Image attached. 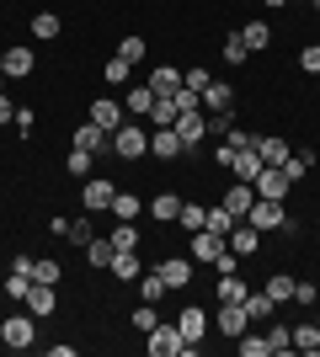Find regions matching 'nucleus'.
Returning a JSON list of instances; mask_svg holds the SVG:
<instances>
[{"label":"nucleus","mask_w":320,"mask_h":357,"mask_svg":"<svg viewBox=\"0 0 320 357\" xmlns=\"http://www.w3.org/2000/svg\"><path fill=\"white\" fill-rule=\"evenodd\" d=\"M112 197H118V187L107 176H86L80 181V208L86 213H112Z\"/></svg>","instance_id":"39448f33"},{"label":"nucleus","mask_w":320,"mask_h":357,"mask_svg":"<svg viewBox=\"0 0 320 357\" xmlns=\"http://www.w3.org/2000/svg\"><path fill=\"white\" fill-rule=\"evenodd\" d=\"M176 134H182V144H187V155L203 144V134H208V118H203V107L198 112H176V123H171Z\"/></svg>","instance_id":"f8f14e48"},{"label":"nucleus","mask_w":320,"mask_h":357,"mask_svg":"<svg viewBox=\"0 0 320 357\" xmlns=\"http://www.w3.org/2000/svg\"><path fill=\"white\" fill-rule=\"evenodd\" d=\"M251 139H257V134H251V128H241V123H229L219 144H224V149H245V144H251Z\"/></svg>","instance_id":"8fccbe9b"},{"label":"nucleus","mask_w":320,"mask_h":357,"mask_svg":"<svg viewBox=\"0 0 320 357\" xmlns=\"http://www.w3.org/2000/svg\"><path fill=\"white\" fill-rule=\"evenodd\" d=\"M261 6H267V11H283V6H294V0H261Z\"/></svg>","instance_id":"4d7b16f0"},{"label":"nucleus","mask_w":320,"mask_h":357,"mask_svg":"<svg viewBox=\"0 0 320 357\" xmlns=\"http://www.w3.org/2000/svg\"><path fill=\"white\" fill-rule=\"evenodd\" d=\"M6 123H16V102L6 96V86H0V128H6Z\"/></svg>","instance_id":"6e6d98bb"},{"label":"nucleus","mask_w":320,"mask_h":357,"mask_svg":"<svg viewBox=\"0 0 320 357\" xmlns=\"http://www.w3.org/2000/svg\"><path fill=\"white\" fill-rule=\"evenodd\" d=\"M112 155H118V160H144V155H150V128H139L134 118L123 123V128H112Z\"/></svg>","instance_id":"f257e3e1"},{"label":"nucleus","mask_w":320,"mask_h":357,"mask_svg":"<svg viewBox=\"0 0 320 357\" xmlns=\"http://www.w3.org/2000/svg\"><path fill=\"white\" fill-rule=\"evenodd\" d=\"M0 342L11 352H32L38 347V314H6L0 320Z\"/></svg>","instance_id":"f03ea898"},{"label":"nucleus","mask_w":320,"mask_h":357,"mask_svg":"<svg viewBox=\"0 0 320 357\" xmlns=\"http://www.w3.org/2000/svg\"><path fill=\"white\" fill-rule=\"evenodd\" d=\"M0 80H6V48H0Z\"/></svg>","instance_id":"13d9d810"},{"label":"nucleus","mask_w":320,"mask_h":357,"mask_svg":"<svg viewBox=\"0 0 320 357\" xmlns=\"http://www.w3.org/2000/svg\"><path fill=\"white\" fill-rule=\"evenodd\" d=\"M176 112H182V107H176V96H155V107H150V128H171V123H176Z\"/></svg>","instance_id":"72a5a7b5"},{"label":"nucleus","mask_w":320,"mask_h":357,"mask_svg":"<svg viewBox=\"0 0 320 357\" xmlns=\"http://www.w3.org/2000/svg\"><path fill=\"white\" fill-rule=\"evenodd\" d=\"M245 224H251V229H261V235H273V229H283V224H289V203H283V197H257V203H251V213H245Z\"/></svg>","instance_id":"7ed1b4c3"},{"label":"nucleus","mask_w":320,"mask_h":357,"mask_svg":"<svg viewBox=\"0 0 320 357\" xmlns=\"http://www.w3.org/2000/svg\"><path fill=\"white\" fill-rule=\"evenodd\" d=\"M59 32H64V22L54 11H32V38H38V43H54Z\"/></svg>","instance_id":"c756f323"},{"label":"nucleus","mask_w":320,"mask_h":357,"mask_svg":"<svg viewBox=\"0 0 320 357\" xmlns=\"http://www.w3.org/2000/svg\"><path fill=\"white\" fill-rule=\"evenodd\" d=\"M241 261H245V256H235V251H219V256H213V272H219V278H229V272H241Z\"/></svg>","instance_id":"603ef678"},{"label":"nucleus","mask_w":320,"mask_h":357,"mask_svg":"<svg viewBox=\"0 0 320 357\" xmlns=\"http://www.w3.org/2000/svg\"><path fill=\"white\" fill-rule=\"evenodd\" d=\"M176 326H182L187 342H203L213 331V314H203V304H182V310H176Z\"/></svg>","instance_id":"1a4fd4ad"},{"label":"nucleus","mask_w":320,"mask_h":357,"mask_svg":"<svg viewBox=\"0 0 320 357\" xmlns=\"http://www.w3.org/2000/svg\"><path fill=\"white\" fill-rule=\"evenodd\" d=\"M59 278H64V267L54 261V256H32V283H54L59 288Z\"/></svg>","instance_id":"e433bc0d"},{"label":"nucleus","mask_w":320,"mask_h":357,"mask_svg":"<svg viewBox=\"0 0 320 357\" xmlns=\"http://www.w3.org/2000/svg\"><path fill=\"white\" fill-rule=\"evenodd\" d=\"M27 288H32V278H27V272H11V278H0V294H6V298H16V304L27 298Z\"/></svg>","instance_id":"a18cd8bd"},{"label":"nucleus","mask_w":320,"mask_h":357,"mask_svg":"<svg viewBox=\"0 0 320 357\" xmlns=\"http://www.w3.org/2000/svg\"><path fill=\"white\" fill-rule=\"evenodd\" d=\"M245 326H251L245 304H219V314H213V331H219V336H229V342H235V336H241Z\"/></svg>","instance_id":"4468645a"},{"label":"nucleus","mask_w":320,"mask_h":357,"mask_svg":"<svg viewBox=\"0 0 320 357\" xmlns=\"http://www.w3.org/2000/svg\"><path fill=\"white\" fill-rule=\"evenodd\" d=\"M107 272H112L118 283H139V278H144V267H139V251H118Z\"/></svg>","instance_id":"393cba45"},{"label":"nucleus","mask_w":320,"mask_h":357,"mask_svg":"<svg viewBox=\"0 0 320 357\" xmlns=\"http://www.w3.org/2000/svg\"><path fill=\"white\" fill-rule=\"evenodd\" d=\"M22 310L38 314V320H48V314L59 310V288H54V283H32V288H27V298H22Z\"/></svg>","instance_id":"6e6552de"},{"label":"nucleus","mask_w":320,"mask_h":357,"mask_svg":"<svg viewBox=\"0 0 320 357\" xmlns=\"http://www.w3.org/2000/svg\"><path fill=\"white\" fill-rule=\"evenodd\" d=\"M294 304H305V310H315V304H320V288L310 283V278H294Z\"/></svg>","instance_id":"09e8293b"},{"label":"nucleus","mask_w":320,"mask_h":357,"mask_svg":"<svg viewBox=\"0 0 320 357\" xmlns=\"http://www.w3.org/2000/svg\"><path fill=\"white\" fill-rule=\"evenodd\" d=\"M261 171H267V160H261V155H257V144L235 149V160H229V176H235V181H257Z\"/></svg>","instance_id":"dca6fc26"},{"label":"nucleus","mask_w":320,"mask_h":357,"mask_svg":"<svg viewBox=\"0 0 320 357\" xmlns=\"http://www.w3.org/2000/svg\"><path fill=\"white\" fill-rule=\"evenodd\" d=\"M150 107H155V91H150V80H144V86H134L128 96H123V112H128V118H150Z\"/></svg>","instance_id":"a878e982"},{"label":"nucleus","mask_w":320,"mask_h":357,"mask_svg":"<svg viewBox=\"0 0 320 357\" xmlns=\"http://www.w3.org/2000/svg\"><path fill=\"white\" fill-rule=\"evenodd\" d=\"M245 294H251V288H245L241 272H229V278H219V283H213V298H219V304H241Z\"/></svg>","instance_id":"cd10ccee"},{"label":"nucleus","mask_w":320,"mask_h":357,"mask_svg":"<svg viewBox=\"0 0 320 357\" xmlns=\"http://www.w3.org/2000/svg\"><path fill=\"white\" fill-rule=\"evenodd\" d=\"M208 80H213V75L203 70V64H198V70H182V86H187V91H198V96H203V86H208Z\"/></svg>","instance_id":"864d4df0"},{"label":"nucleus","mask_w":320,"mask_h":357,"mask_svg":"<svg viewBox=\"0 0 320 357\" xmlns=\"http://www.w3.org/2000/svg\"><path fill=\"white\" fill-rule=\"evenodd\" d=\"M203 229H213V235H229V229H235V213H229L224 203H213V208H208V224H203Z\"/></svg>","instance_id":"49530a36"},{"label":"nucleus","mask_w":320,"mask_h":357,"mask_svg":"<svg viewBox=\"0 0 320 357\" xmlns=\"http://www.w3.org/2000/svg\"><path fill=\"white\" fill-rule=\"evenodd\" d=\"M176 224H182L187 235H198L203 224H208V208H203V203H187V197H182V213H176Z\"/></svg>","instance_id":"c9c22d12"},{"label":"nucleus","mask_w":320,"mask_h":357,"mask_svg":"<svg viewBox=\"0 0 320 357\" xmlns=\"http://www.w3.org/2000/svg\"><path fill=\"white\" fill-rule=\"evenodd\" d=\"M32 70H38L32 43H6V80H27Z\"/></svg>","instance_id":"9b49d317"},{"label":"nucleus","mask_w":320,"mask_h":357,"mask_svg":"<svg viewBox=\"0 0 320 357\" xmlns=\"http://www.w3.org/2000/svg\"><path fill=\"white\" fill-rule=\"evenodd\" d=\"M241 304H245V314H251V326H257V320H273V314H277V304L261 294V288H257V294H245Z\"/></svg>","instance_id":"f704fd0d"},{"label":"nucleus","mask_w":320,"mask_h":357,"mask_svg":"<svg viewBox=\"0 0 320 357\" xmlns=\"http://www.w3.org/2000/svg\"><path fill=\"white\" fill-rule=\"evenodd\" d=\"M251 187H257V197H283V203H289V187H294V181H289V171H283V165H267Z\"/></svg>","instance_id":"2eb2a0df"},{"label":"nucleus","mask_w":320,"mask_h":357,"mask_svg":"<svg viewBox=\"0 0 320 357\" xmlns=\"http://www.w3.org/2000/svg\"><path fill=\"white\" fill-rule=\"evenodd\" d=\"M38 128V118H32V107H16V134H32Z\"/></svg>","instance_id":"5fc2aeb1"},{"label":"nucleus","mask_w":320,"mask_h":357,"mask_svg":"<svg viewBox=\"0 0 320 357\" xmlns=\"http://www.w3.org/2000/svg\"><path fill=\"white\" fill-rule=\"evenodd\" d=\"M219 54H224V64H229V70H241V64L251 59V48H245V38H241V32H229V38H224V48H219Z\"/></svg>","instance_id":"4c0bfd02"},{"label":"nucleus","mask_w":320,"mask_h":357,"mask_svg":"<svg viewBox=\"0 0 320 357\" xmlns=\"http://www.w3.org/2000/svg\"><path fill=\"white\" fill-rule=\"evenodd\" d=\"M91 165H96V155H91V149H75V144H70V176H75V181H86V176H91Z\"/></svg>","instance_id":"37998d69"},{"label":"nucleus","mask_w":320,"mask_h":357,"mask_svg":"<svg viewBox=\"0 0 320 357\" xmlns=\"http://www.w3.org/2000/svg\"><path fill=\"white\" fill-rule=\"evenodd\" d=\"M267 342H273V357L294 352V326H267Z\"/></svg>","instance_id":"79ce46f5"},{"label":"nucleus","mask_w":320,"mask_h":357,"mask_svg":"<svg viewBox=\"0 0 320 357\" xmlns=\"http://www.w3.org/2000/svg\"><path fill=\"white\" fill-rule=\"evenodd\" d=\"M128 326H134L139 336H150V331L160 326V304H144V298H139V304H134V314H128Z\"/></svg>","instance_id":"7c9ffc66"},{"label":"nucleus","mask_w":320,"mask_h":357,"mask_svg":"<svg viewBox=\"0 0 320 357\" xmlns=\"http://www.w3.org/2000/svg\"><path fill=\"white\" fill-rule=\"evenodd\" d=\"M150 155H155V160H182L187 144H182L176 128H150Z\"/></svg>","instance_id":"ddd939ff"},{"label":"nucleus","mask_w":320,"mask_h":357,"mask_svg":"<svg viewBox=\"0 0 320 357\" xmlns=\"http://www.w3.org/2000/svg\"><path fill=\"white\" fill-rule=\"evenodd\" d=\"M144 54H150V43H144L139 32H128V38H123V43H118V59H128V64H139V59H144Z\"/></svg>","instance_id":"c03bdc74"},{"label":"nucleus","mask_w":320,"mask_h":357,"mask_svg":"<svg viewBox=\"0 0 320 357\" xmlns=\"http://www.w3.org/2000/svg\"><path fill=\"white\" fill-rule=\"evenodd\" d=\"M144 213H150L155 224H176V213H182V197H176V192H160Z\"/></svg>","instance_id":"c85d7f7f"},{"label":"nucleus","mask_w":320,"mask_h":357,"mask_svg":"<svg viewBox=\"0 0 320 357\" xmlns=\"http://www.w3.org/2000/svg\"><path fill=\"white\" fill-rule=\"evenodd\" d=\"M150 91H155V96L182 91V70H176V64H155V70H150Z\"/></svg>","instance_id":"412c9836"},{"label":"nucleus","mask_w":320,"mask_h":357,"mask_svg":"<svg viewBox=\"0 0 320 357\" xmlns=\"http://www.w3.org/2000/svg\"><path fill=\"white\" fill-rule=\"evenodd\" d=\"M86 118H91L96 128H107V134H112V128H123V123H128V112H123L118 96H96V102L86 107Z\"/></svg>","instance_id":"423d86ee"},{"label":"nucleus","mask_w":320,"mask_h":357,"mask_svg":"<svg viewBox=\"0 0 320 357\" xmlns=\"http://www.w3.org/2000/svg\"><path fill=\"white\" fill-rule=\"evenodd\" d=\"M75 149H91V155H112V134L107 128H96L91 118L75 128Z\"/></svg>","instance_id":"a211bd4d"},{"label":"nucleus","mask_w":320,"mask_h":357,"mask_svg":"<svg viewBox=\"0 0 320 357\" xmlns=\"http://www.w3.org/2000/svg\"><path fill=\"white\" fill-rule=\"evenodd\" d=\"M112 256H118V245H112V235H96L91 245H86V261H91V267H112Z\"/></svg>","instance_id":"473e14b6"},{"label":"nucleus","mask_w":320,"mask_h":357,"mask_svg":"<svg viewBox=\"0 0 320 357\" xmlns=\"http://www.w3.org/2000/svg\"><path fill=\"white\" fill-rule=\"evenodd\" d=\"M299 70H305V75H320V43H305V48H299Z\"/></svg>","instance_id":"3c124183"},{"label":"nucleus","mask_w":320,"mask_h":357,"mask_svg":"<svg viewBox=\"0 0 320 357\" xmlns=\"http://www.w3.org/2000/svg\"><path fill=\"white\" fill-rule=\"evenodd\" d=\"M219 251H229V240H224V235H213V229L187 235V256H192V261H208V267H213V256H219Z\"/></svg>","instance_id":"9d476101"},{"label":"nucleus","mask_w":320,"mask_h":357,"mask_svg":"<svg viewBox=\"0 0 320 357\" xmlns=\"http://www.w3.org/2000/svg\"><path fill=\"white\" fill-rule=\"evenodd\" d=\"M166 294H171V288H166V278H160L155 267L139 278V298H144V304H166Z\"/></svg>","instance_id":"2f4dec72"},{"label":"nucleus","mask_w":320,"mask_h":357,"mask_svg":"<svg viewBox=\"0 0 320 357\" xmlns=\"http://www.w3.org/2000/svg\"><path fill=\"white\" fill-rule=\"evenodd\" d=\"M315 331H320V320H315ZM315 352H320V347H315Z\"/></svg>","instance_id":"052dcab7"},{"label":"nucleus","mask_w":320,"mask_h":357,"mask_svg":"<svg viewBox=\"0 0 320 357\" xmlns=\"http://www.w3.org/2000/svg\"><path fill=\"white\" fill-rule=\"evenodd\" d=\"M112 245H118V251H139V245H144L139 219H112Z\"/></svg>","instance_id":"b1692460"},{"label":"nucleus","mask_w":320,"mask_h":357,"mask_svg":"<svg viewBox=\"0 0 320 357\" xmlns=\"http://www.w3.org/2000/svg\"><path fill=\"white\" fill-rule=\"evenodd\" d=\"M155 272L166 278L171 294H182V288L192 283V256H160V261H155Z\"/></svg>","instance_id":"0eeeda50"},{"label":"nucleus","mask_w":320,"mask_h":357,"mask_svg":"<svg viewBox=\"0 0 320 357\" xmlns=\"http://www.w3.org/2000/svg\"><path fill=\"white\" fill-rule=\"evenodd\" d=\"M310 6H315V11H320V0H310Z\"/></svg>","instance_id":"bf43d9fd"},{"label":"nucleus","mask_w":320,"mask_h":357,"mask_svg":"<svg viewBox=\"0 0 320 357\" xmlns=\"http://www.w3.org/2000/svg\"><path fill=\"white\" fill-rule=\"evenodd\" d=\"M241 38H245V48H251V54H261V48H273V27H267L261 16H251V22H245V27H241Z\"/></svg>","instance_id":"bb28decb"},{"label":"nucleus","mask_w":320,"mask_h":357,"mask_svg":"<svg viewBox=\"0 0 320 357\" xmlns=\"http://www.w3.org/2000/svg\"><path fill=\"white\" fill-rule=\"evenodd\" d=\"M219 203H224V208L235 213V219H245V213H251V203H257V187H251V181H235V187H229V192L219 197Z\"/></svg>","instance_id":"6ab92c4d"},{"label":"nucleus","mask_w":320,"mask_h":357,"mask_svg":"<svg viewBox=\"0 0 320 357\" xmlns=\"http://www.w3.org/2000/svg\"><path fill=\"white\" fill-rule=\"evenodd\" d=\"M128 75H134V64H128V59H118V54H112V59L102 64V80H107V86H128Z\"/></svg>","instance_id":"58836bf2"},{"label":"nucleus","mask_w":320,"mask_h":357,"mask_svg":"<svg viewBox=\"0 0 320 357\" xmlns=\"http://www.w3.org/2000/svg\"><path fill=\"white\" fill-rule=\"evenodd\" d=\"M203 107H208V112H235V86L208 80V86H203Z\"/></svg>","instance_id":"aec40b11"},{"label":"nucleus","mask_w":320,"mask_h":357,"mask_svg":"<svg viewBox=\"0 0 320 357\" xmlns=\"http://www.w3.org/2000/svg\"><path fill=\"white\" fill-rule=\"evenodd\" d=\"M251 144H257V155L267 165H283V160H289V139H277V134H257Z\"/></svg>","instance_id":"5701e85b"},{"label":"nucleus","mask_w":320,"mask_h":357,"mask_svg":"<svg viewBox=\"0 0 320 357\" xmlns=\"http://www.w3.org/2000/svg\"><path fill=\"white\" fill-rule=\"evenodd\" d=\"M64 240H75L80 251H86V245H91V240H96V229H91V219H86V213H75V224H70V235H64Z\"/></svg>","instance_id":"de8ad7c7"},{"label":"nucleus","mask_w":320,"mask_h":357,"mask_svg":"<svg viewBox=\"0 0 320 357\" xmlns=\"http://www.w3.org/2000/svg\"><path fill=\"white\" fill-rule=\"evenodd\" d=\"M182 347H187V336H182L176 320H160V326L144 336V352H150V357H182Z\"/></svg>","instance_id":"20e7f679"},{"label":"nucleus","mask_w":320,"mask_h":357,"mask_svg":"<svg viewBox=\"0 0 320 357\" xmlns=\"http://www.w3.org/2000/svg\"><path fill=\"white\" fill-rule=\"evenodd\" d=\"M224 240H229V251H235V256H245V261H251V256L261 251V229H251L245 219H235V229H229Z\"/></svg>","instance_id":"f3484780"},{"label":"nucleus","mask_w":320,"mask_h":357,"mask_svg":"<svg viewBox=\"0 0 320 357\" xmlns=\"http://www.w3.org/2000/svg\"><path fill=\"white\" fill-rule=\"evenodd\" d=\"M139 213H144L139 192H118V197H112V219H139Z\"/></svg>","instance_id":"a19ab883"},{"label":"nucleus","mask_w":320,"mask_h":357,"mask_svg":"<svg viewBox=\"0 0 320 357\" xmlns=\"http://www.w3.org/2000/svg\"><path fill=\"white\" fill-rule=\"evenodd\" d=\"M315 347H320L315 320H299V326H294V352H315Z\"/></svg>","instance_id":"ea45409f"},{"label":"nucleus","mask_w":320,"mask_h":357,"mask_svg":"<svg viewBox=\"0 0 320 357\" xmlns=\"http://www.w3.org/2000/svg\"><path fill=\"white\" fill-rule=\"evenodd\" d=\"M261 294L273 298L277 310H289V304H294V278H289V272H273V278L261 283Z\"/></svg>","instance_id":"4be33fe9"}]
</instances>
